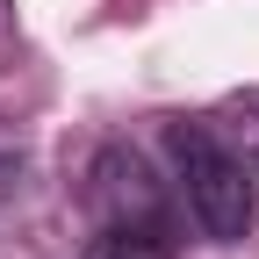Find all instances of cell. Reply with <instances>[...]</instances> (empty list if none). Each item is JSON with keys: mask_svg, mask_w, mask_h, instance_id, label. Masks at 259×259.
Wrapping results in <instances>:
<instances>
[{"mask_svg": "<svg viewBox=\"0 0 259 259\" xmlns=\"http://www.w3.org/2000/svg\"><path fill=\"white\" fill-rule=\"evenodd\" d=\"M87 209L101 231H144V238H166V194H158L151 166L137 151H101L87 173Z\"/></svg>", "mask_w": 259, "mask_h": 259, "instance_id": "7a4b0ae2", "label": "cell"}, {"mask_svg": "<svg viewBox=\"0 0 259 259\" xmlns=\"http://www.w3.org/2000/svg\"><path fill=\"white\" fill-rule=\"evenodd\" d=\"M166 144H173V166H180L187 216L202 223L216 245L245 238V231H252V209H259L245 151H231V144H223L209 122H173V130H166Z\"/></svg>", "mask_w": 259, "mask_h": 259, "instance_id": "6da1fadb", "label": "cell"}, {"mask_svg": "<svg viewBox=\"0 0 259 259\" xmlns=\"http://www.w3.org/2000/svg\"><path fill=\"white\" fill-rule=\"evenodd\" d=\"M231 130H238V144H245V166H259V94H245V101H231Z\"/></svg>", "mask_w": 259, "mask_h": 259, "instance_id": "277c9868", "label": "cell"}, {"mask_svg": "<svg viewBox=\"0 0 259 259\" xmlns=\"http://www.w3.org/2000/svg\"><path fill=\"white\" fill-rule=\"evenodd\" d=\"M87 259H166V238H144V231H101L87 245Z\"/></svg>", "mask_w": 259, "mask_h": 259, "instance_id": "3957f363", "label": "cell"}]
</instances>
